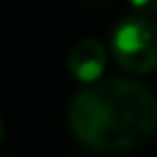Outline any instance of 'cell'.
<instances>
[{"label":"cell","instance_id":"3957f363","mask_svg":"<svg viewBox=\"0 0 157 157\" xmlns=\"http://www.w3.org/2000/svg\"><path fill=\"white\" fill-rule=\"evenodd\" d=\"M105 61H108V54L98 39H81L78 44L71 47L66 56L69 74L81 83H96L105 71Z\"/></svg>","mask_w":157,"mask_h":157},{"label":"cell","instance_id":"8992f818","mask_svg":"<svg viewBox=\"0 0 157 157\" xmlns=\"http://www.w3.org/2000/svg\"><path fill=\"white\" fill-rule=\"evenodd\" d=\"M2 137H5V123H2V118H0V142H2Z\"/></svg>","mask_w":157,"mask_h":157},{"label":"cell","instance_id":"7a4b0ae2","mask_svg":"<svg viewBox=\"0 0 157 157\" xmlns=\"http://www.w3.org/2000/svg\"><path fill=\"white\" fill-rule=\"evenodd\" d=\"M110 54L128 74L157 71V20L145 15L123 17L110 32Z\"/></svg>","mask_w":157,"mask_h":157},{"label":"cell","instance_id":"6da1fadb","mask_svg":"<svg viewBox=\"0 0 157 157\" xmlns=\"http://www.w3.org/2000/svg\"><path fill=\"white\" fill-rule=\"evenodd\" d=\"M69 128L98 152H128L157 132V96L132 78L86 83L69 103Z\"/></svg>","mask_w":157,"mask_h":157},{"label":"cell","instance_id":"277c9868","mask_svg":"<svg viewBox=\"0 0 157 157\" xmlns=\"http://www.w3.org/2000/svg\"><path fill=\"white\" fill-rule=\"evenodd\" d=\"M132 15H145V17H155L157 15V0H128Z\"/></svg>","mask_w":157,"mask_h":157},{"label":"cell","instance_id":"5b68a950","mask_svg":"<svg viewBox=\"0 0 157 157\" xmlns=\"http://www.w3.org/2000/svg\"><path fill=\"white\" fill-rule=\"evenodd\" d=\"M83 7H88V10H101V7H105V5H110L113 0H78Z\"/></svg>","mask_w":157,"mask_h":157}]
</instances>
